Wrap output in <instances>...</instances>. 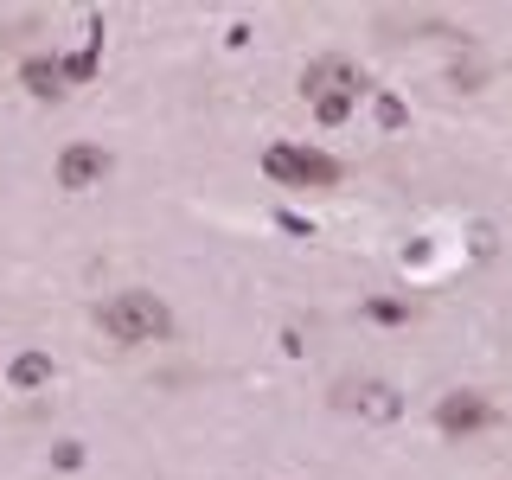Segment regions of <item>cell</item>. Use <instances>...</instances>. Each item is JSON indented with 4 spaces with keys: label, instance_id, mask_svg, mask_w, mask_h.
<instances>
[{
    "label": "cell",
    "instance_id": "obj_1",
    "mask_svg": "<svg viewBox=\"0 0 512 480\" xmlns=\"http://www.w3.org/2000/svg\"><path fill=\"white\" fill-rule=\"evenodd\" d=\"M96 327H103L116 346H154V340L173 333V314H167L160 295H148V288H122V295H109L103 308H96Z\"/></svg>",
    "mask_w": 512,
    "mask_h": 480
},
{
    "label": "cell",
    "instance_id": "obj_2",
    "mask_svg": "<svg viewBox=\"0 0 512 480\" xmlns=\"http://www.w3.org/2000/svg\"><path fill=\"white\" fill-rule=\"evenodd\" d=\"M263 173L282 186H333L340 180V160L320 154V148H295V141H276V148L263 154Z\"/></svg>",
    "mask_w": 512,
    "mask_h": 480
},
{
    "label": "cell",
    "instance_id": "obj_3",
    "mask_svg": "<svg viewBox=\"0 0 512 480\" xmlns=\"http://www.w3.org/2000/svg\"><path fill=\"white\" fill-rule=\"evenodd\" d=\"M333 404L352 410V416H365V423H397V416H404V397H397V384H384V378L333 384Z\"/></svg>",
    "mask_w": 512,
    "mask_h": 480
},
{
    "label": "cell",
    "instance_id": "obj_4",
    "mask_svg": "<svg viewBox=\"0 0 512 480\" xmlns=\"http://www.w3.org/2000/svg\"><path fill=\"white\" fill-rule=\"evenodd\" d=\"M487 423H493V404L480 391H448L436 404V429H442V436H480Z\"/></svg>",
    "mask_w": 512,
    "mask_h": 480
},
{
    "label": "cell",
    "instance_id": "obj_5",
    "mask_svg": "<svg viewBox=\"0 0 512 480\" xmlns=\"http://www.w3.org/2000/svg\"><path fill=\"white\" fill-rule=\"evenodd\" d=\"M301 90H308V96H359L365 77H359V64H352V58L327 52V58H314L308 71H301Z\"/></svg>",
    "mask_w": 512,
    "mask_h": 480
},
{
    "label": "cell",
    "instance_id": "obj_6",
    "mask_svg": "<svg viewBox=\"0 0 512 480\" xmlns=\"http://www.w3.org/2000/svg\"><path fill=\"white\" fill-rule=\"evenodd\" d=\"M103 180H109V154H103V148L71 141V148L58 154V186H64V192H90V186H103Z\"/></svg>",
    "mask_w": 512,
    "mask_h": 480
},
{
    "label": "cell",
    "instance_id": "obj_7",
    "mask_svg": "<svg viewBox=\"0 0 512 480\" xmlns=\"http://www.w3.org/2000/svg\"><path fill=\"white\" fill-rule=\"evenodd\" d=\"M20 84H26L32 96H58V90H64V64H58V58H26V64H20Z\"/></svg>",
    "mask_w": 512,
    "mask_h": 480
},
{
    "label": "cell",
    "instance_id": "obj_8",
    "mask_svg": "<svg viewBox=\"0 0 512 480\" xmlns=\"http://www.w3.org/2000/svg\"><path fill=\"white\" fill-rule=\"evenodd\" d=\"M39 384H52V352H20L13 359V391H39Z\"/></svg>",
    "mask_w": 512,
    "mask_h": 480
},
{
    "label": "cell",
    "instance_id": "obj_9",
    "mask_svg": "<svg viewBox=\"0 0 512 480\" xmlns=\"http://www.w3.org/2000/svg\"><path fill=\"white\" fill-rule=\"evenodd\" d=\"M352 103H359V96H314V116H320V122H346Z\"/></svg>",
    "mask_w": 512,
    "mask_h": 480
},
{
    "label": "cell",
    "instance_id": "obj_10",
    "mask_svg": "<svg viewBox=\"0 0 512 480\" xmlns=\"http://www.w3.org/2000/svg\"><path fill=\"white\" fill-rule=\"evenodd\" d=\"M365 314H372V320H410V308H404V301H372Z\"/></svg>",
    "mask_w": 512,
    "mask_h": 480
},
{
    "label": "cell",
    "instance_id": "obj_11",
    "mask_svg": "<svg viewBox=\"0 0 512 480\" xmlns=\"http://www.w3.org/2000/svg\"><path fill=\"white\" fill-rule=\"evenodd\" d=\"M378 122L397 128V122H404V103H397V96H378Z\"/></svg>",
    "mask_w": 512,
    "mask_h": 480
}]
</instances>
